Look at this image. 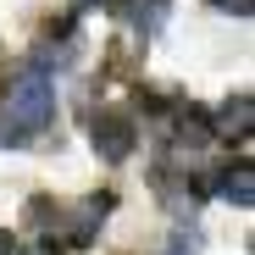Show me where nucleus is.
<instances>
[{"instance_id":"nucleus-1","label":"nucleus","mask_w":255,"mask_h":255,"mask_svg":"<svg viewBox=\"0 0 255 255\" xmlns=\"http://www.w3.org/2000/svg\"><path fill=\"white\" fill-rule=\"evenodd\" d=\"M56 117V95H50V78L28 67L11 78V89H6V144L11 133H39V128H50Z\"/></svg>"},{"instance_id":"nucleus-2","label":"nucleus","mask_w":255,"mask_h":255,"mask_svg":"<svg viewBox=\"0 0 255 255\" xmlns=\"http://www.w3.org/2000/svg\"><path fill=\"white\" fill-rule=\"evenodd\" d=\"M133 139H139V128H133V117L128 111H100L95 117V155L100 161H128L133 155Z\"/></svg>"},{"instance_id":"nucleus-3","label":"nucleus","mask_w":255,"mask_h":255,"mask_svg":"<svg viewBox=\"0 0 255 255\" xmlns=\"http://www.w3.org/2000/svg\"><path fill=\"white\" fill-rule=\"evenodd\" d=\"M250 128H255V100H250V89H239V95L217 111V122H211V139L239 144V139H250Z\"/></svg>"},{"instance_id":"nucleus-4","label":"nucleus","mask_w":255,"mask_h":255,"mask_svg":"<svg viewBox=\"0 0 255 255\" xmlns=\"http://www.w3.org/2000/svg\"><path fill=\"white\" fill-rule=\"evenodd\" d=\"M217 194H222L228 205L250 211V205H255V166H250V161H228L222 178H217Z\"/></svg>"},{"instance_id":"nucleus-5","label":"nucleus","mask_w":255,"mask_h":255,"mask_svg":"<svg viewBox=\"0 0 255 255\" xmlns=\"http://www.w3.org/2000/svg\"><path fill=\"white\" fill-rule=\"evenodd\" d=\"M178 150H205L211 144V117L200 111V106H189L183 117H178V139H172Z\"/></svg>"},{"instance_id":"nucleus-6","label":"nucleus","mask_w":255,"mask_h":255,"mask_svg":"<svg viewBox=\"0 0 255 255\" xmlns=\"http://www.w3.org/2000/svg\"><path fill=\"white\" fill-rule=\"evenodd\" d=\"M217 11H228V17H250L255 6H250V0H217Z\"/></svg>"},{"instance_id":"nucleus-7","label":"nucleus","mask_w":255,"mask_h":255,"mask_svg":"<svg viewBox=\"0 0 255 255\" xmlns=\"http://www.w3.org/2000/svg\"><path fill=\"white\" fill-rule=\"evenodd\" d=\"M0 255H11V233L6 228H0Z\"/></svg>"},{"instance_id":"nucleus-8","label":"nucleus","mask_w":255,"mask_h":255,"mask_svg":"<svg viewBox=\"0 0 255 255\" xmlns=\"http://www.w3.org/2000/svg\"><path fill=\"white\" fill-rule=\"evenodd\" d=\"M78 6H111V0H78Z\"/></svg>"}]
</instances>
